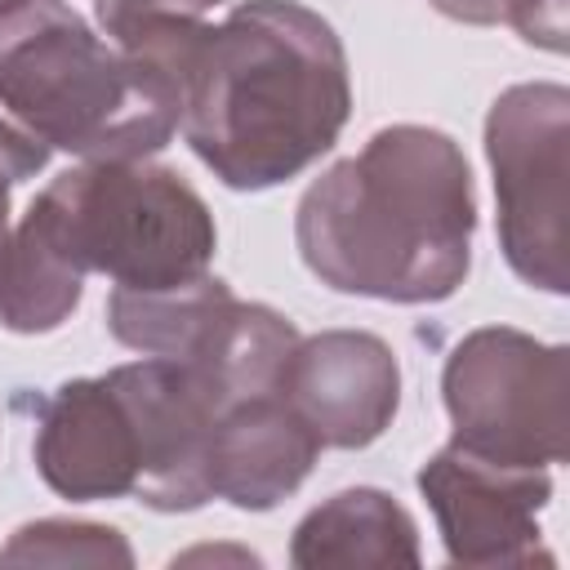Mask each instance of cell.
Masks as SVG:
<instances>
[{"label":"cell","mask_w":570,"mask_h":570,"mask_svg":"<svg viewBox=\"0 0 570 570\" xmlns=\"http://www.w3.org/2000/svg\"><path fill=\"white\" fill-rule=\"evenodd\" d=\"M0 566H134V548L111 525L40 517L9 534Z\"/></svg>","instance_id":"cell-15"},{"label":"cell","mask_w":570,"mask_h":570,"mask_svg":"<svg viewBox=\"0 0 570 570\" xmlns=\"http://www.w3.org/2000/svg\"><path fill=\"white\" fill-rule=\"evenodd\" d=\"M111 379L120 383L142 445V476L134 499L156 512H196L214 499L209 490V445L218 410L227 405L218 387L169 356H142L116 365Z\"/></svg>","instance_id":"cell-9"},{"label":"cell","mask_w":570,"mask_h":570,"mask_svg":"<svg viewBox=\"0 0 570 570\" xmlns=\"http://www.w3.org/2000/svg\"><path fill=\"white\" fill-rule=\"evenodd\" d=\"M476 191L459 142L432 125H387L330 165L294 209L303 267L334 294L445 303L472 267Z\"/></svg>","instance_id":"cell-2"},{"label":"cell","mask_w":570,"mask_h":570,"mask_svg":"<svg viewBox=\"0 0 570 570\" xmlns=\"http://www.w3.org/2000/svg\"><path fill=\"white\" fill-rule=\"evenodd\" d=\"M445 557L454 566H530L543 552L539 512L552 499L548 468H508L459 450L454 441L419 468Z\"/></svg>","instance_id":"cell-8"},{"label":"cell","mask_w":570,"mask_h":570,"mask_svg":"<svg viewBox=\"0 0 570 570\" xmlns=\"http://www.w3.org/2000/svg\"><path fill=\"white\" fill-rule=\"evenodd\" d=\"M223 4L227 0H94V18L116 49H125L129 58H142L178 80L200 31L209 27L205 13L223 9Z\"/></svg>","instance_id":"cell-14"},{"label":"cell","mask_w":570,"mask_h":570,"mask_svg":"<svg viewBox=\"0 0 570 570\" xmlns=\"http://www.w3.org/2000/svg\"><path fill=\"white\" fill-rule=\"evenodd\" d=\"M289 561L303 570L321 566H419L414 517L374 485H352L316 503L289 539Z\"/></svg>","instance_id":"cell-13"},{"label":"cell","mask_w":570,"mask_h":570,"mask_svg":"<svg viewBox=\"0 0 570 570\" xmlns=\"http://www.w3.org/2000/svg\"><path fill=\"white\" fill-rule=\"evenodd\" d=\"M325 445L281 392L236 396L218 410L209 445V490L240 512H267L289 499Z\"/></svg>","instance_id":"cell-12"},{"label":"cell","mask_w":570,"mask_h":570,"mask_svg":"<svg viewBox=\"0 0 570 570\" xmlns=\"http://www.w3.org/2000/svg\"><path fill=\"white\" fill-rule=\"evenodd\" d=\"M31 459L40 481L71 499H134L142 476V445L120 383L107 374L67 379L36 405Z\"/></svg>","instance_id":"cell-11"},{"label":"cell","mask_w":570,"mask_h":570,"mask_svg":"<svg viewBox=\"0 0 570 570\" xmlns=\"http://www.w3.org/2000/svg\"><path fill=\"white\" fill-rule=\"evenodd\" d=\"M49 147L36 138V134H27L4 107H0V178H9L13 187L18 183H27V178H36L45 165H49Z\"/></svg>","instance_id":"cell-17"},{"label":"cell","mask_w":570,"mask_h":570,"mask_svg":"<svg viewBox=\"0 0 570 570\" xmlns=\"http://www.w3.org/2000/svg\"><path fill=\"white\" fill-rule=\"evenodd\" d=\"M9 191H13V183L0 178V258H4V245H9Z\"/></svg>","instance_id":"cell-19"},{"label":"cell","mask_w":570,"mask_h":570,"mask_svg":"<svg viewBox=\"0 0 570 570\" xmlns=\"http://www.w3.org/2000/svg\"><path fill=\"white\" fill-rule=\"evenodd\" d=\"M22 4H36V0H0V18L13 13V9H22Z\"/></svg>","instance_id":"cell-20"},{"label":"cell","mask_w":570,"mask_h":570,"mask_svg":"<svg viewBox=\"0 0 570 570\" xmlns=\"http://www.w3.org/2000/svg\"><path fill=\"white\" fill-rule=\"evenodd\" d=\"M27 218L80 272H102L116 289H174L209 272L218 227L200 191L169 165L85 160L62 169Z\"/></svg>","instance_id":"cell-4"},{"label":"cell","mask_w":570,"mask_h":570,"mask_svg":"<svg viewBox=\"0 0 570 570\" xmlns=\"http://www.w3.org/2000/svg\"><path fill=\"white\" fill-rule=\"evenodd\" d=\"M178 129L232 191H267L321 160L347 116L338 31L298 0H240L209 22L178 76Z\"/></svg>","instance_id":"cell-1"},{"label":"cell","mask_w":570,"mask_h":570,"mask_svg":"<svg viewBox=\"0 0 570 570\" xmlns=\"http://www.w3.org/2000/svg\"><path fill=\"white\" fill-rule=\"evenodd\" d=\"M570 352L512 325L463 334L441 370L450 441L508 468H557L566 459Z\"/></svg>","instance_id":"cell-5"},{"label":"cell","mask_w":570,"mask_h":570,"mask_svg":"<svg viewBox=\"0 0 570 570\" xmlns=\"http://www.w3.org/2000/svg\"><path fill=\"white\" fill-rule=\"evenodd\" d=\"M428 4L468 27L508 22L525 45L566 53V0H428Z\"/></svg>","instance_id":"cell-16"},{"label":"cell","mask_w":570,"mask_h":570,"mask_svg":"<svg viewBox=\"0 0 570 570\" xmlns=\"http://www.w3.org/2000/svg\"><path fill=\"white\" fill-rule=\"evenodd\" d=\"M485 160L494 174L499 249L508 267L543 294H566L570 89L552 80L503 89L485 111Z\"/></svg>","instance_id":"cell-7"},{"label":"cell","mask_w":570,"mask_h":570,"mask_svg":"<svg viewBox=\"0 0 570 570\" xmlns=\"http://www.w3.org/2000/svg\"><path fill=\"white\" fill-rule=\"evenodd\" d=\"M227 557H236L240 566H258L254 552H232V548H196V552H183V557H174V561H227Z\"/></svg>","instance_id":"cell-18"},{"label":"cell","mask_w":570,"mask_h":570,"mask_svg":"<svg viewBox=\"0 0 570 570\" xmlns=\"http://www.w3.org/2000/svg\"><path fill=\"white\" fill-rule=\"evenodd\" d=\"M276 392L330 450L374 445L401 410V361L370 330H321L298 338Z\"/></svg>","instance_id":"cell-10"},{"label":"cell","mask_w":570,"mask_h":570,"mask_svg":"<svg viewBox=\"0 0 570 570\" xmlns=\"http://www.w3.org/2000/svg\"><path fill=\"white\" fill-rule=\"evenodd\" d=\"M107 330L142 356H169L200 370L223 401L276 392L298 343L289 316L236 298L232 285L209 272L174 289H111Z\"/></svg>","instance_id":"cell-6"},{"label":"cell","mask_w":570,"mask_h":570,"mask_svg":"<svg viewBox=\"0 0 570 570\" xmlns=\"http://www.w3.org/2000/svg\"><path fill=\"white\" fill-rule=\"evenodd\" d=\"M0 107L49 151L80 160H147L178 129V80L129 58L67 0L0 18Z\"/></svg>","instance_id":"cell-3"}]
</instances>
